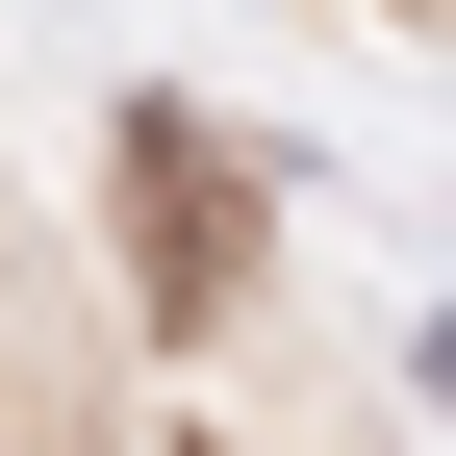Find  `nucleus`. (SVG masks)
Returning a JSON list of instances; mask_svg holds the SVG:
<instances>
[{
  "label": "nucleus",
  "instance_id": "nucleus-1",
  "mask_svg": "<svg viewBox=\"0 0 456 456\" xmlns=\"http://www.w3.org/2000/svg\"><path fill=\"white\" fill-rule=\"evenodd\" d=\"M127 254H152V305H228L254 203H228V152H203V127H127Z\"/></svg>",
  "mask_w": 456,
  "mask_h": 456
}]
</instances>
